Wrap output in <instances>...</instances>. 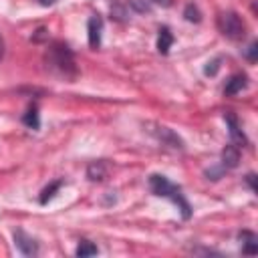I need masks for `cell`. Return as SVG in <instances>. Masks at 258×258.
Wrapping results in <instances>:
<instances>
[{
	"label": "cell",
	"instance_id": "8992f818",
	"mask_svg": "<svg viewBox=\"0 0 258 258\" xmlns=\"http://www.w3.org/2000/svg\"><path fill=\"white\" fill-rule=\"evenodd\" d=\"M238 161H240V149H238V145L236 143L226 145L224 151H222V167H226V169L236 167Z\"/></svg>",
	"mask_w": 258,
	"mask_h": 258
},
{
	"label": "cell",
	"instance_id": "ac0fdd59",
	"mask_svg": "<svg viewBox=\"0 0 258 258\" xmlns=\"http://www.w3.org/2000/svg\"><path fill=\"white\" fill-rule=\"evenodd\" d=\"M2 56H4V38L0 34V60H2Z\"/></svg>",
	"mask_w": 258,
	"mask_h": 258
},
{
	"label": "cell",
	"instance_id": "9c48e42d",
	"mask_svg": "<svg viewBox=\"0 0 258 258\" xmlns=\"http://www.w3.org/2000/svg\"><path fill=\"white\" fill-rule=\"evenodd\" d=\"M246 85H248V77L242 73V75H234V77H230V81L226 83V87H224V93L226 95H236V93H240L242 89H246Z\"/></svg>",
	"mask_w": 258,
	"mask_h": 258
},
{
	"label": "cell",
	"instance_id": "5b68a950",
	"mask_svg": "<svg viewBox=\"0 0 258 258\" xmlns=\"http://www.w3.org/2000/svg\"><path fill=\"white\" fill-rule=\"evenodd\" d=\"M87 30H89V44H91V48H99V44H101V30H103V20H101L97 14L89 18Z\"/></svg>",
	"mask_w": 258,
	"mask_h": 258
},
{
	"label": "cell",
	"instance_id": "8fae6325",
	"mask_svg": "<svg viewBox=\"0 0 258 258\" xmlns=\"http://www.w3.org/2000/svg\"><path fill=\"white\" fill-rule=\"evenodd\" d=\"M87 175H89V179H93V181H101V179L107 177V165H105L103 161H93V163L89 165V169H87Z\"/></svg>",
	"mask_w": 258,
	"mask_h": 258
},
{
	"label": "cell",
	"instance_id": "4fadbf2b",
	"mask_svg": "<svg viewBox=\"0 0 258 258\" xmlns=\"http://www.w3.org/2000/svg\"><path fill=\"white\" fill-rule=\"evenodd\" d=\"M60 185H62V181H54V183H50L48 187H44V189H42V196H40V204H46V202L54 196V191H56Z\"/></svg>",
	"mask_w": 258,
	"mask_h": 258
},
{
	"label": "cell",
	"instance_id": "277c9868",
	"mask_svg": "<svg viewBox=\"0 0 258 258\" xmlns=\"http://www.w3.org/2000/svg\"><path fill=\"white\" fill-rule=\"evenodd\" d=\"M14 244H16V248L24 254V256H36L38 254V244H36V240L34 238H30L26 232H22V230H16L14 232Z\"/></svg>",
	"mask_w": 258,
	"mask_h": 258
},
{
	"label": "cell",
	"instance_id": "3957f363",
	"mask_svg": "<svg viewBox=\"0 0 258 258\" xmlns=\"http://www.w3.org/2000/svg\"><path fill=\"white\" fill-rule=\"evenodd\" d=\"M218 30L228 38H242L246 34V24L236 12H220L218 14Z\"/></svg>",
	"mask_w": 258,
	"mask_h": 258
},
{
	"label": "cell",
	"instance_id": "5bb4252c",
	"mask_svg": "<svg viewBox=\"0 0 258 258\" xmlns=\"http://www.w3.org/2000/svg\"><path fill=\"white\" fill-rule=\"evenodd\" d=\"M24 123L30 127V129H36L38 127V113H36V107H30L28 113L24 115Z\"/></svg>",
	"mask_w": 258,
	"mask_h": 258
},
{
	"label": "cell",
	"instance_id": "e0dca14e",
	"mask_svg": "<svg viewBox=\"0 0 258 258\" xmlns=\"http://www.w3.org/2000/svg\"><path fill=\"white\" fill-rule=\"evenodd\" d=\"M155 4H159V6H163V8H167V6H171V2L173 0H153Z\"/></svg>",
	"mask_w": 258,
	"mask_h": 258
},
{
	"label": "cell",
	"instance_id": "6da1fadb",
	"mask_svg": "<svg viewBox=\"0 0 258 258\" xmlns=\"http://www.w3.org/2000/svg\"><path fill=\"white\" fill-rule=\"evenodd\" d=\"M149 187H151V191H153L155 196L171 200V202L177 206V210L181 212V218H183V220H187V218L191 216V206H189V204H187V200L183 198L181 189H179L175 183H171L165 175L153 173V175L149 177Z\"/></svg>",
	"mask_w": 258,
	"mask_h": 258
},
{
	"label": "cell",
	"instance_id": "30bf717a",
	"mask_svg": "<svg viewBox=\"0 0 258 258\" xmlns=\"http://www.w3.org/2000/svg\"><path fill=\"white\" fill-rule=\"evenodd\" d=\"M171 44H173V34L169 32V28L167 26L159 28V34H157V50L161 54H167L169 48H171Z\"/></svg>",
	"mask_w": 258,
	"mask_h": 258
},
{
	"label": "cell",
	"instance_id": "d6986e66",
	"mask_svg": "<svg viewBox=\"0 0 258 258\" xmlns=\"http://www.w3.org/2000/svg\"><path fill=\"white\" fill-rule=\"evenodd\" d=\"M56 0H40V4H44V6H48V4H54Z\"/></svg>",
	"mask_w": 258,
	"mask_h": 258
},
{
	"label": "cell",
	"instance_id": "2e32d148",
	"mask_svg": "<svg viewBox=\"0 0 258 258\" xmlns=\"http://www.w3.org/2000/svg\"><path fill=\"white\" fill-rule=\"evenodd\" d=\"M248 58H250V60H256V42H252V44L248 46Z\"/></svg>",
	"mask_w": 258,
	"mask_h": 258
},
{
	"label": "cell",
	"instance_id": "9a60e30c",
	"mask_svg": "<svg viewBox=\"0 0 258 258\" xmlns=\"http://www.w3.org/2000/svg\"><path fill=\"white\" fill-rule=\"evenodd\" d=\"M183 16H185L189 22H200V10H198L194 4H187V6H185Z\"/></svg>",
	"mask_w": 258,
	"mask_h": 258
},
{
	"label": "cell",
	"instance_id": "ba28073f",
	"mask_svg": "<svg viewBox=\"0 0 258 258\" xmlns=\"http://www.w3.org/2000/svg\"><path fill=\"white\" fill-rule=\"evenodd\" d=\"M240 242H242V252L244 254L254 256L258 252V238H256L254 232H248V230L240 232Z\"/></svg>",
	"mask_w": 258,
	"mask_h": 258
},
{
	"label": "cell",
	"instance_id": "7a4b0ae2",
	"mask_svg": "<svg viewBox=\"0 0 258 258\" xmlns=\"http://www.w3.org/2000/svg\"><path fill=\"white\" fill-rule=\"evenodd\" d=\"M46 62H48L50 69H54L56 73H60L64 77H75L77 75L75 56H73L71 48L62 42L50 44V48L46 50Z\"/></svg>",
	"mask_w": 258,
	"mask_h": 258
},
{
	"label": "cell",
	"instance_id": "52a82bcc",
	"mask_svg": "<svg viewBox=\"0 0 258 258\" xmlns=\"http://www.w3.org/2000/svg\"><path fill=\"white\" fill-rule=\"evenodd\" d=\"M224 119H226V123H228V127H230V137H232V141H234V143H240V145L244 147L248 141H246V137H244L242 129L238 127V119H236L232 113H226V115H224Z\"/></svg>",
	"mask_w": 258,
	"mask_h": 258
},
{
	"label": "cell",
	"instance_id": "7c38bea8",
	"mask_svg": "<svg viewBox=\"0 0 258 258\" xmlns=\"http://www.w3.org/2000/svg\"><path fill=\"white\" fill-rule=\"evenodd\" d=\"M75 254L81 256V258H85V256H95V254H97V246H93L91 242L83 240V242L77 246V252H75Z\"/></svg>",
	"mask_w": 258,
	"mask_h": 258
}]
</instances>
